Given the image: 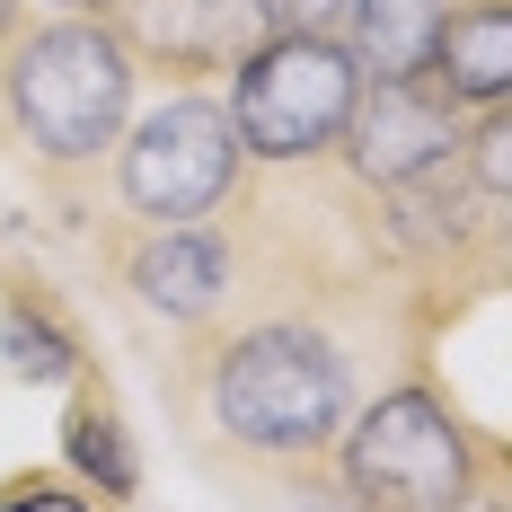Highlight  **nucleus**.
<instances>
[{"mask_svg":"<svg viewBox=\"0 0 512 512\" xmlns=\"http://www.w3.org/2000/svg\"><path fill=\"white\" fill-rule=\"evenodd\" d=\"M460 309L389 274H265L239 283L212 327L168 336L159 398L186 451L256 495H309L345 415L398 380L433 371V345Z\"/></svg>","mask_w":512,"mask_h":512,"instance_id":"nucleus-1","label":"nucleus"},{"mask_svg":"<svg viewBox=\"0 0 512 512\" xmlns=\"http://www.w3.org/2000/svg\"><path fill=\"white\" fill-rule=\"evenodd\" d=\"M142 106V71L98 9H27L0 36V168L36 195L98 212V177Z\"/></svg>","mask_w":512,"mask_h":512,"instance_id":"nucleus-2","label":"nucleus"},{"mask_svg":"<svg viewBox=\"0 0 512 512\" xmlns=\"http://www.w3.org/2000/svg\"><path fill=\"white\" fill-rule=\"evenodd\" d=\"M486 486H512V442L442 389V371H398L345 415V433L327 451V477L301 504H318V512H460Z\"/></svg>","mask_w":512,"mask_h":512,"instance_id":"nucleus-3","label":"nucleus"},{"mask_svg":"<svg viewBox=\"0 0 512 512\" xmlns=\"http://www.w3.org/2000/svg\"><path fill=\"white\" fill-rule=\"evenodd\" d=\"M248 159L239 133L221 115V89H159L151 106H133L124 142L98 177V212L106 221H212V212L239 195Z\"/></svg>","mask_w":512,"mask_h":512,"instance_id":"nucleus-4","label":"nucleus"},{"mask_svg":"<svg viewBox=\"0 0 512 512\" xmlns=\"http://www.w3.org/2000/svg\"><path fill=\"white\" fill-rule=\"evenodd\" d=\"M354 98H362V71L336 36H256V53H239V71L221 80V115H230L248 168L336 159Z\"/></svg>","mask_w":512,"mask_h":512,"instance_id":"nucleus-5","label":"nucleus"},{"mask_svg":"<svg viewBox=\"0 0 512 512\" xmlns=\"http://www.w3.org/2000/svg\"><path fill=\"white\" fill-rule=\"evenodd\" d=\"M89 248H98L106 292L124 309H142L151 327H168V336L212 327V318L230 309V292H239V256H230L221 212H212V221H168V230L89 212Z\"/></svg>","mask_w":512,"mask_h":512,"instance_id":"nucleus-6","label":"nucleus"},{"mask_svg":"<svg viewBox=\"0 0 512 512\" xmlns=\"http://www.w3.org/2000/svg\"><path fill=\"white\" fill-rule=\"evenodd\" d=\"M98 18L159 89H221L239 53H256L265 36L256 0H98Z\"/></svg>","mask_w":512,"mask_h":512,"instance_id":"nucleus-7","label":"nucleus"},{"mask_svg":"<svg viewBox=\"0 0 512 512\" xmlns=\"http://www.w3.org/2000/svg\"><path fill=\"white\" fill-rule=\"evenodd\" d=\"M460 133L468 115L433 80H362L354 115H345V142H336V177L345 186H407L424 168H442V159H460Z\"/></svg>","mask_w":512,"mask_h":512,"instance_id":"nucleus-8","label":"nucleus"},{"mask_svg":"<svg viewBox=\"0 0 512 512\" xmlns=\"http://www.w3.org/2000/svg\"><path fill=\"white\" fill-rule=\"evenodd\" d=\"M62 477L106 512H124L142 495V451H133L124 398H115V380H106L98 362L71 380V407H62Z\"/></svg>","mask_w":512,"mask_h":512,"instance_id":"nucleus-9","label":"nucleus"},{"mask_svg":"<svg viewBox=\"0 0 512 512\" xmlns=\"http://www.w3.org/2000/svg\"><path fill=\"white\" fill-rule=\"evenodd\" d=\"M424 80L460 115L512 106V0H451L442 36L424 53Z\"/></svg>","mask_w":512,"mask_h":512,"instance_id":"nucleus-10","label":"nucleus"},{"mask_svg":"<svg viewBox=\"0 0 512 512\" xmlns=\"http://www.w3.org/2000/svg\"><path fill=\"white\" fill-rule=\"evenodd\" d=\"M0 371L27 380V389H71V380L89 371L80 318L53 301L36 274H9V283H0Z\"/></svg>","mask_w":512,"mask_h":512,"instance_id":"nucleus-11","label":"nucleus"},{"mask_svg":"<svg viewBox=\"0 0 512 512\" xmlns=\"http://www.w3.org/2000/svg\"><path fill=\"white\" fill-rule=\"evenodd\" d=\"M442 18H451V0H345V18L327 36L354 53L362 80H424Z\"/></svg>","mask_w":512,"mask_h":512,"instance_id":"nucleus-12","label":"nucleus"},{"mask_svg":"<svg viewBox=\"0 0 512 512\" xmlns=\"http://www.w3.org/2000/svg\"><path fill=\"white\" fill-rule=\"evenodd\" d=\"M0 512H98L62 468H9L0 477Z\"/></svg>","mask_w":512,"mask_h":512,"instance_id":"nucleus-13","label":"nucleus"},{"mask_svg":"<svg viewBox=\"0 0 512 512\" xmlns=\"http://www.w3.org/2000/svg\"><path fill=\"white\" fill-rule=\"evenodd\" d=\"M256 18H265V36H327L345 18V0H256Z\"/></svg>","mask_w":512,"mask_h":512,"instance_id":"nucleus-14","label":"nucleus"},{"mask_svg":"<svg viewBox=\"0 0 512 512\" xmlns=\"http://www.w3.org/2000/svg\"><path fill=\"white\" fill-rule=\"evenodd\" d=\"M460 512H512V486H486L477 504H460Z\"/></svg>","mask_w":512,"mask_h":512,"instance_id":"nucleus-15","label":"nucleus"},{"mask_svg":"<svg viewBox=\"0 0 512 512\" xmlns=\"http://www.w3.org/2000/svg\"><path fill=\"white\" fill-rule=\"evenodd\" d=\"M18 18H27V0H0V36H9V27H18Z\"/></svg>","mask_w":512,"mask_h":512,"instance_id":"nucleus-16","label":"nucleus"},{"mask_svg":"<svg viewBox=\"0 0 512 512\" xmlns=\"http://www.w3.org/2000/svg\"><path fill=\"white\" fill-rule=\"evenodd\" d=\"M27 9H98V0H27Z\"/></svg>","mask_w":512,"mask_h":512,"instance_id":"nucleus-17","label":"nucleus"}]
</instances>
